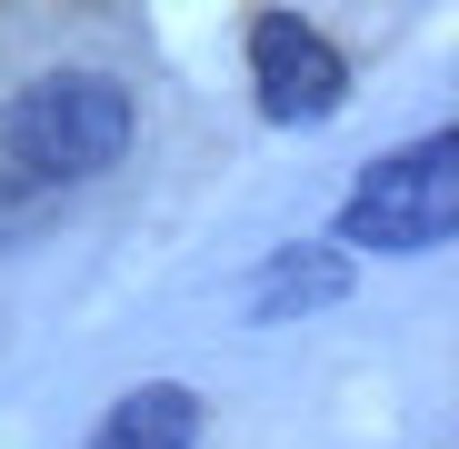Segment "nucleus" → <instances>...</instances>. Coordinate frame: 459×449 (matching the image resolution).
Masks as SVG:
<instances>
[{
    "label": "nucleus",
    "instance_id": "2",
    "mask_svg": "<svg viewBox=\"0 0 459 449\" xmlns=\"http://www.w3.org/2000/svg\"><path fill=\"white\" fill-rule=\"evenodd\" d=\"M459 220V140L429 130L420 150H390V160H369L350 210H340V240L350 250H390V260H420L449 240Z\"/></svg>",
    "mask_w": 459,
    "mask_h": 449
},
{
    "label": "nucleus",
    "instance_id": "1",
    "mask_svg": "<svg viewBox=\"0 0 459 449\" xmlns=\"http://www.w3.org/2000/svg\"><path fill=\"white\" fill-rule=\"evenodd\" d=\"M0 150L40 180H91L130 150V91L110 70H50L0 110Z\"/></svg>",
    "mask_w": 459,
    "mask_h": 449
},
{
    "label": "nucleus",
    "instance_id": "5",
    "mask_svg": "<svg viewBox=\"0 0 459 449\" xmlns=\"http://www.w3.org/2000/svg\"><path fill=\"white\" fill-rule=\"evenodd\" d=\"M350 289V260L340 250H280L270 260V280L250 289V310L260 320H290V310H310V299H340Z\"/></svg>",
    "mask_w": 459,
    "mask_h": 449
},
{
    "label": "nucleus",
    "instance_id": "4",
    "mask_svg": "<svg viewBox=\"0 0 459 449\" xmlns=\"http://www.w3.org/2000/svg\"><path fill=\"white\" fill-rule=\"evenodd\" d=\"M190 439H200V400H190L180 380H150V390H130V400L100 419L91 449H190Z\"/></svg>",
    "mask_w": 459,
    "mask_h": 449
},
{
    "label": "nucleus",
    "instance_id": "3",
    "mask_svg": "<svg viewBox=\"0 0 459 449\" xmlns=\"http://www.w3.org/2000/svg\"><path fill=\"white\" fill-rule=\"evenodd\" d=\"M250 81H260V110L270 120H330L340 110V91H350V60L310 30V21H290V11H270L260 30H250Z\"/></svg>",
    "mask_w": 459,
    "mask_h": 449
}]
</instances>
